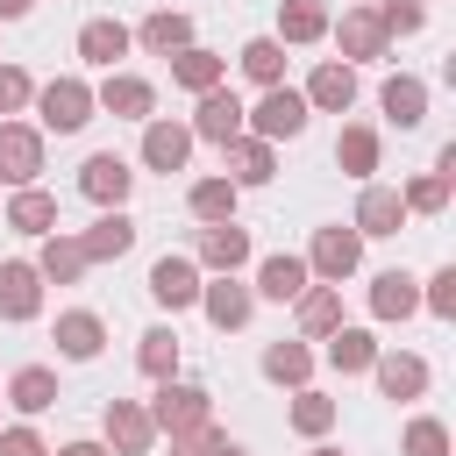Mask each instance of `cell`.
Wrapping results in <instances>:
<instances>
[{"label":"cell","instance_id":"1","mask_svg":"<svg viewBox=\"0 0 456 456\" xmlns=\"http://www.w3.org/2000/svg\"><path fill=\"white\" fill-rule=\"evenodd\" d=\"M28 107H36V128H43V135H78V128L100 114V107H93V78H78V71H57L50 86H36Z\"/></svg>","mask_w":456,"mask_h":456},{"label":"cell","instance_id":"2","mask_svg":"<svg viewBox=\"0 0 456 456\" xmlns=\"http://www.w3.org/2000/svg\"><path fill=\"white\" fill-rule=\"evenodd\" d=\"M306 121H314V114H306L299 86H271V93H256V100H249V114H242V128H249L256 142H271V150H278V142H299V135H306Z\"/></svg>","mask_w":456,"mask_h":456},{"label":"cell","instance_id":"3","mask_svg":"<svg viewBox=\"0 0 456 456\" xmlns=\"http://www.w3.org/2000/svg\"><path fill=\"white\" fill-rule=\"evenodd\" d=\"M356 271H363V235H356L349 221L314 228V242H306V278H314V285H342V278H356Z\"/></svg>","mask_w":456,"mask_h":456},{"label":"cell","instance_id":"4","mask_svg":"<svg viewBox=\"0 0 456 456\" xmlns=\"http://www.w3.org/2000/svg\"><path fill=\"white\" fill-rule=\"evenodd\" d=\"M142 406H150L157 435H185V428H207V420H214V392H207V385H192V378H164Z\"/></svg>","mask_w":456,"mask_h":456},{"label":"cell","instance_id":"5","mask_svg":"<svg viewBox=\"0 0 456 456\" xmlns=\"http://www.w3.org/2000/svg\"><path fill=\"white\" fill-rule=\"evenodd\" d=\"M207 278H242V264L256 256V242H249V228L242 221H214V228H200L192 235V249H185Z\"/></svg>","mask_w":456,"mask_h":456},{"label":"cell","instance_id":"6","mask_svg":"<svg viewBox=\"0 0 456 456\" xmlns=\"http://www.w3.org/2000/svg\"><path fill=\"white\" fill-rule=\"evenodd\" d=\"M142 285H150V299H157L164 314H192V306H200V285H207V271H200L185 249H164V256L150 264V278H142Z\"/></svg>","mask_w":456,"mask_h":456},{"label":"cell","instance_id":"7","mask_svg":"<svg viewBox=\"0 0 456 456\" xmlns=\"http://www.w3.org/2000/svg\"><path fill=\"white\" fill-rule=\"evenodd\" d=\"M242 114H249V100H242V93H228V86H214V93H200V100H192V121H185V128H192V142L228 150L235 135H249V128H242Z\"/></svg>","mask_w":456,"mask_h":456},{"label":"cell","instance_id":"8","mask_svg":"<svg viewBox=\"0 0 456 456\" xmlns=\"http://www.w3.org/2000/svg\"><path fill=\"white\" fill-rule=\"evenodd\" d=\"M370 385H378V399H392V406H413V399H428L435 370H428V356H413V349H378V363H370Z\"/></svg>","mask_w":456,"mask_h":456},{"label":"cell","instance_id":"9","mask_svg":"<svg viewBox=\"0 0 456 456\" xmlns=\"http://www.w3.org/2000/svg\"><path fill=\"white\" fill-rule=\"evenodd\" d=\"M100 442H107L114 456H150V449H157L150 406H142V399H107V406H100Z\"/></svg>","mask_w":456,"mask_h":456},{"label":"cell","instance_id":"10","mask_svg":"<svg viewBox=\"0 0 456 456\" xmlns=\"http://www.w3.org/2000/svg\"><path fill=\"white\" fill-rule=\"evenodd\" d=\"M43 128L36 121H0V185L7 192H21V185H36L43 178Z\"/></svg>","mask_w":456,"mask_h":456},{"label":"cell","instance_id":"11","mask_svg":"<svg viewBox=\"0 0 456 456\" xmlns=\"http://www.w3.org/2000/svg\"><path fill=\"white\" fill-rule=\"evenodd\" d=\"M328 43H335V57L356 71V64H378L392 43H385V28H378V14L370 7H342L335 21H328Z\"/></svg>","mask_w":456,"mask_h":456},{"label":"cell","instance_id":"12","mask_svg":"<svg viewBox=\"0 0 456 456\" xmlns=\"http://www.w3.org/2000/svg\"><path fill=\"white\" fill-rule=\"evenodd\" d=\"M78 192L107 214V207H128V192H135V164L121 157V150H93L86 164H78Z\"/></svg>","mask_w":456,"mask_h":456},{"label":"cell","instance_id":"13","mask_svg":"<svg viewBox=\"0 0 456 456\" xmlns=\"http://www.w3.org/2000/svg\"><path fill=\"white\" fill-rule=\"evenodd\" d=\"M142 171H157V178H171V171H185L192 164V128L185 121H171V114H150L142 121Z\"/></svg>","mask_w":456,"mask_h":456},{"label":"cell","instance_id":"14","mask_svg":"<svg viewBox=\"0 0 456 456\" xmlns=\"http://www.w3.org/2000/svg\"><path fill=\"white\" fill-rule=\"evenodd\" d=\"M356 71L342 64V57H321L314 71H306V86H299V100H306V114H349L356 107Z\"/></svg>","mask_w":456,"mask_h":456},{"label":"cell","instance_id":"15","mask_svg":"<svg viewBox=\"0 0 456 456\" xmlns=\"http://www.w3.org/2000/svg\"><path fill=\"white\" fill-rule=\"evenodd\" d=\"M93 107L114 114V121H150V114H157V86H150L142 71H107V78L93 86Z\"/></svg>","mask_w":456,"mask_h":456},{"label":"cell","instance_id":"16","mask_svg":"<svg viewBox=\"0 0 456 456\" xmlns=\"http://www.w3.org/2000/svg\"><path fill=\"white\" fill-rule=\"evenodd\" d=\"M78 64L86 71H121V57L135 50V36H128V21H114V14H93L86 28H78Z\"/></svg>","mask_w":456,"mask_h":456},{"label":"cell","instance_id":"17","mask_svg":"<svg viewBox=\"0 0 456 456\" xmlns=\"http://www.w3.org/2000/svg\"><path fill=\"white\" fill-rule=\"evenodd\" d=\"M349 228L363 235V242H385V235H399L406 228V200H399V185H363L356 192V214H349Z\"/></svg>","mask_w":456,"mask_h":456},{"label":"cell","instance_id":"18","mask_svg":"<svg viewBox=\"0 0 456 456\" xmlns=\"http://www.w3.org/2000/svg\"><path fill=\"white\" fill-rule=\"evenodd\" d=\"M36 314H43V278H36V264H28V256H0V321L21 328V321H36Z\"/></svg>","mask_w":456,"mask_h":456},{"label":"cell","instance_id":"19","mask_svg":"<svg viewBox=\"0 0 456 456\" xmlns=\"http://www.w3.org/2000/svg\"><path fill=\"white\" fill-rule=\"evenodd\" d=\"M128 36H135V50H142V57H178L185 43H200V36H192V14H185V7H150V14H142V21L128 28Z\"/></svg>","mask_w":456,"mask_h":456},{"label":"cell","instance_id":"20","mask_svg":"<svg viewBox=\"0 0 456 456\" xmlns=\"http://www.w3.org/2000/svg\"><path fill=\"white\" fill-rule=\"evenodd\" d=\"M378 164H385V135H378L370 121H342V135H335V171L356 178V185H370Z\"/></svg>","mask_w":456,"mask_h":456},{"label":"cell","instance_id":"21","mask_svg":"<svg viewBox=\"0 0 456 456\" xmlns=\"http://www.w3.org/2000/svg\"><path fill=\"white\" fill-rule=\"evenodd\" d=\"M221 178H228L235 192H256V185H271V178H278V150H271V142H256V135H235V142L221 150Z\"/></svg>","mask_w":456,"mask_h":456},{"label":"cell","instance_id":"22","mask_svg":"<svg viewBox=\"0 0 456 456\" xmlns=\"http://www.w3.org/2000/svg\"><path fill=\"white\" fill-rule=\"evenodd\" d=\"M135 235H142L135 214H128V207H107L93 228H78V249H86V264H121V256L135 249Z\"/></svg>","mask_w":456,"mask_h":456},{"label":"cell","instance_id":"23","mask_svg":"<svg viewBox=\"0 0 456 456\" xmlns=\"http://www.w3.org/2000/svg\"><path fill=\"white\" fill-rule=\"evenodd\" d=\"M363 306H370V321H413L420 314V278L413 271H378L370 285H363Z\"/></svg>","mask_w":456,"mask_h":456},{"label":"cell","instance_id":"24","mask_svg":"<svg viewBox=\"0 0 456 456\" xmlns=\"http://www.w3.org/2000/svg\"><path fill=\"white\" fill-rule=\"evenodd\" d=\"M200 314H207V328L235 335V328H249V314H256V292H249L242 278H207V285H200Z\"/></svg>","mask_w":456,"mask_h":456},{"label":"cell","instance_id":"25","mask_svg":"<svg viewBox=\"0 0 456 456\" xmlns=\"http://www.w3.org/2000/svg\"><path fill=\"white\" fill-rule=\"evenodd\" d=\"M50 342H57V356H64V363H93V356L107 349V321H100L93 306H64V314H57V328H50Z\"/></svg>","mask_w":456,"mask_h":456},{"label":"cell","instance_id":"26","mask_svg":"<svg viewBox=\"0 0 456 456\" xmlns=\"http://www.w3.org/2000/svg\"><path fill=\"white\" fill-rule=\"evenodd\" d=\"M378 349H385V342H378L370 328H356V321H342V328L328 335V349H314V356H321V363H328L335 378H370V363H378Z\"/></svg>","mask_w":456,"mask_h":456},{"label":"cell","instance_id":"27","mask_svg":"<svg viewBox=\"0 0 456 456\" xmlns=\"http://www.w3.org/2000/svg\"><path fill=\"white\" fill-rule=\"evenodd\" d=\"M378 114H385L399 135H413V128L428 121V78H413V71H392V78L378 86Z\"/></svg>","mask_w":456,"mask_h":456},{"label":"cell","instance_id":"28","mask_svg":"<svg viewBox=\"0 0 456 456\" xmlns=\"http://www.w3.org/2000/svg\"><path fill=\"white\" fill-rule=\"evenodd\" d=\"M28 264H36V278H43V285H78V278L93 271L71 228H50V235L36 242V256H28Z\"/></svg>","mask_w":456,"mask_h":456},{"label":"cell","instance_id":"29","mask_svg":"<svg viewBox=\"0 0 456 456\" xmlns=\"http://www.w3.org/2000/svg\"><path fill=\"white\" fill-rule=\"evenodd\" d=\"M314 278H306V256H292V249H271V256H256V299H271V306H292L299 292H306Z\"/></svg>","mask_w":456,"mask_h":456},{"label":"cell","instance_id":"30","mask_svg":"<svg viewBox=\"0 0 456 456\" xmlns=\"http://www.w3.org/2000/svg\"><path fill=\"white\" fill-rule=\"evenodd\" d=\"M256 370H264L271 385H285V392H299V385H314V370H321V356H314V342H299V335L285 342V335H278V342H264V356H256Z\"/></svg>","mask_w":456,"mask_h":456},{"label":"cell","instance_id":"31","mask_svg":"<svg viewBox=\"0 0 456 456\" xmlns=\"http://www.w3.org/2000/svg\"><path fill=\"white\" fill-rule=\"evenodd\" d=\"M164 64H171V86H178V93H192V100H200V93H214V86H228V57H221V50H207V43H185V50H178V57H164Z\"/></svg>","mask_w":456,"mask_h":456},{"label":"cell","instance_id":"32","mask_svg":"<svg viewBox=\"0 0 456 456\" xmlns=\"http://www.w3.org/2000/svg\"><path fill=\"white\" fill-rule=\"evenodd\" d=\"M292 321H299V342H328L342 328V285H306L292 299Z\"/></svg>","mask_w":456,"mask_h":456},{"label":"cell","instance_id":"33","mask_svg":"<svg viewBox=\"0 0 456 456\" xmlns=\"http://www.w3.org/2000/svg\"><path fill=\"white\" fill-rule=\"evenodd\" d=\"M178 363H185V342H178V328H171V321H157V328H142V335H135V370H142L150 385L178 378Z\"/></svg>","mask_w":456,"mask_h":456},{"label":"cell","instance_id":"34","mask_svg":"<svg viewBox=\"0 0 456 456\" xmlns=\"http://www.w3.org/2000/svg\"><path fill=\"white\" fill-rule=\"evenodd\" d=\"M64 392H57V370L50 363H21V370H7V406L21 413V420H36V413H50Z\"/></svg>","mask_w":456,"mask_h":456},{"label":"cell","instance_id":"35","mask_svg":"<svg viewBox=\"0 0 456 456\" xmlns=\"http://www.w3.org/2000/svg\"><path fill=\"white\" fill-rule=\"evenodd\" d=\"M328 21H335L328 0H278V28L271 36L285 50H306V43H328Z\"/></svg>","mask_w":456,"mask_h":456},{"label":"cell","instance_id":"36","mask_svg":"<svg viewBox=\"0 0 456 456\" xmlns=\"http://www.w3.org/2000/svg\"><path fill=\"white\" fill-rule=\"evenodd\" d=\"M0 221H7L14 235H36V242H43V235L57 228V200H50L43 185H21V192H7V207H0Z\"/></svg>","mask_w":456,"mask_h":456},{"label":"cell","instance_id":"37","mask_svg":"<svg viewBox=\"0 0 456 456\" xmlns=\"http://www.w3.org/2000/svg\"><path fill=\"white\" fill-rule=\"evenodd\" d=\"M235 207H242V192L214 171V178H192L185 185V214L200 221V228H214V221H235Z\"/></svg>","mask_w":456,"mask_h":456},{"label":"cell","instance_id":"38","mask_svg":"<svg viewBox=\"0 0 456 456\" xmlns=\"http://www.w3.org/2000/svg\"><path fill=\"white\" fill-rule=\"evenodd\" d=\"M342 420V406L328 399V392H314V385H299L292 392V406H285V428L292 435H306V442H328V428Z\"/></svg>","mask_w":456,"mask_h":456},{"label":"cell","instance_id":"39","mask_svg":"<svg viewBox=\"0 0 456 456\" xmlns=\"http://www.w3.org/2000/svg\"><path fill=\"white\" fill-rule=\"evenodd\" d=\"M235 64H242V78H249L256 93L285 86V43H278V36H249V43L235 50Z\"/></svg>","mask_w":456,"mask_h":456},{"label":"cell","instance_id":"40","mask_svg":"<svg viewBox=\"0 0 456 456\" xmlns=\"http://www.w3.org/2000/svg\"><path fill=\"white\" fill-rule=\"evenodd\" d=\"M449 192H456V185H449V178H435V171H420V178H406V185H399V200H406V221H413V214H420V221H435V214H449Z\"/></svg>","mask_w":456,"mask_h":456},{"label":"cell","instance_id":"41","mask_svg":"<svg viewBox=\"0 0 456 456\" xmlns=\"http://www.w3.org/2000/svg\"><path fill=\"white\" fill-rule=\"evenodd\" d=\"M370 14H378V28H385V43L428 28V0H370Z\"/></svg>","mask_w":456,"mask_h":456},{"label":"cell","instance_id":"42","mask_svg":"<svg viewBox=\"0 0 456 456\" xmlns=\"http://www.w3.org/2000/svg\"><path fill=\"white\" fill-rule=\"evenodd\" d=\"M399 456H449V428H442L435 413H413V420L399 428Z\"/></svg>","mask_w":456,"mask_h":456},{"label":"cell","instance_id":"43","mask_svg":"<svg viewBox=\"0 0 456 456\" xmlns=\"http://www.w3.org/2000/svg\"><path fill=\"white\" fill-rule=\"evenodd\" d=\"M420 314H435V321H456V264H442L435 278H420Z\"/></svg>","mask_w":456,"mask_h":456},{"label":"cell","instance_id":"44","mask_svg":"<svg viewBox=\"0 0 456 456\" xmlns=\"http://www.w3.org/2000/svg\"><path fill=\"white\" fill-rule=\"evenodd\" d=\"M28 100H36V78H28L21 64H0V121H21Z\"/></svg>","mask_w":456,"mask_h":456},{"label":"cell","instance_id":"45","mask_svg":"<svg viewBox=\"0 0 456 456\" xmlns=\"http://www.w3.org/2000/svg\"><path fill=\"white\" fill-rule=\"evenodd\" d=\"M164 442H171V456H221V442H228V435L207 420V428H185V435H164Z\"/></svg>","mask_w":456,"mask_h":456},{"label":"cell","instance_id":"46","mask_svg":"<svg viewBox=\"0 0 456 456\" xmlns=\"http://www.w3.org/2000/svg\"><path fill=\"white\" fill-rule=\"evenodd\" d=\"M0 456H50V442H43L28 420H7V428H0Z\"/></svg>","mask_w":456,"mask_h":456},{"label":"cell","instance_id":"47","mask_svg":"<svg viewBox=\"0 0 456 456\" xmlns=\"http://www.w3.org/2000/svg\"><path fill=\"white\" fill-rule=\"evenodd\" d=\"M50 456H114V449H107V442H93V435H78V442H57Z\"/></svg>","mask_w":456,"mask_h":456},{"label":"cell","instance_id":"48","mask_svg":"<svg viewBox=\"0 0 456 456\" xmlns=\"http://www.w3.org/2000/svg\"><path fill=\"white\" fill-rule=\"evenodd\" d=\"M36 14V0H0V21H28Z\"/></svg>","mask_w":456,"mask_h":456},{"label":"cell","instance_id":"49","mask_svg":"<svg viewBox=\"0 0 456 456\" xmlns=\"http://www.w3.org/2000/svg\"><path fill=\"white\" fill-rule=\"evenodd\" d=\"M306 456H349V449H335V442H314V449H306Z\"/></svg>","mask_w":456,"mask_h":456},{"label":"cell","instance_id":"50","mask_svg":"<svg viewBox=\"0 0 456 456\" xmlns=\"http://www.w3.org/2000/svg\"><path fill=\"white\" fill-rule=\"evenodd\" d=\"M221 456H249V449H242V442H221Z\"/></svg>","mask_w":456,"mask_h":456},{"label":"cell","instance_id":"51","mask_svg":"<svg viewBox=\"0 0 456 456\" xmlns=\"http://www.w3.org/2000/svg\"><path fill=\"white\" fill-rule=\"evenodd\" d=\"M342 7H370V0H342Z\"/></svg>","mask_w":456,"mask_h":456},{"label":"cell","instance_id":"52","mask_svg":"<svg viewBox=\"0 0 456 456\" xmlns=\"http://www.w3.org/2000/svg\"><path fill=\"white\" fill-rule=\"evenodd\" d=\"M0 428H7V420H0Z\"/></svg>","mask_w":456,"mask_h":456}]
</instances>
